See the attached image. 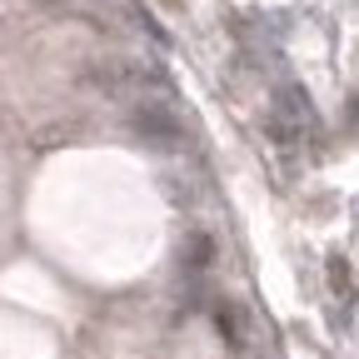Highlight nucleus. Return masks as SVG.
Wrapping results in <instances>:
<instances>
[]
</instances>
